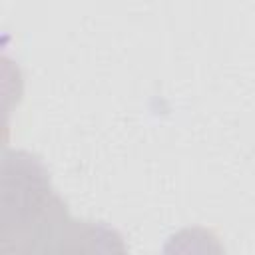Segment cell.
I'll return each mask as SVG.
<instances>
[{
	"label": "cell",
	"mask_w": 255,
	"mask_h": 255,
	"mask_svg": "<svg viewBox=\"0 0 255 255\" xmlns=\"http://www.w3.org/2000/svg\"><path fill=\"white\" fill-rule=\"evenodd\" d=\"M2 239H96L114 235L68 217L54 193L46 167L28 151L8 149L2 157Z\"/></svg>",
	"instance_id": "6da1fadb"
}]
</instances>
